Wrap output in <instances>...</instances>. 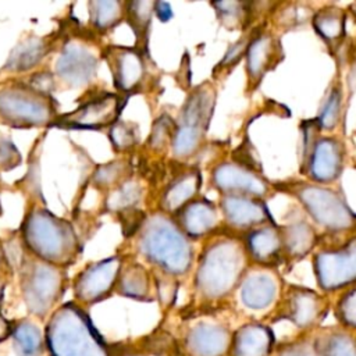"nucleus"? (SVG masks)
Masks as SVG:
<instances>
[{"mask_svg": "<svg viewBox=\"0 0 356 356\" xmlns=\"http://www.w3.org/2000/svg\"><path fill=\"white\" fill-rule=\"evenodd\" d=\"M213 185L224 195H242L256 199L268 196L271 188L256 170L236 163H221L213 170Z\"/></svg>", "mask_w": 356, "mask_h": 356, "instance_id": "ddd939ff", "label": "nucleus"}, {"mask_svg": "<svg viewBox=\"0 0 356 356\" xmlns=\"http://www.w3.org/2000/svg\"><path fill=\"white\" fill-rule=\"evenodd\" d=\"M317 343L320 356H356V338L348 331H331Z\"/></svg>", "mask_w": 356, "mask_h": 356, "instance_id": "7c9ffc66", "label": "nucleus"}, {"mask_svg": "<svg viewBox=\"0 0 356 356\" xmlns=\"http://www.w3.org/2000/svg\"><path fill=\"white\" fill-rule=\"evenodd\" d=\"M150 286L152 282L147 270L140 264L132 263L121 268L115 288L127 298L146 300L150 296Z\"/></svg>", "mask_w": 356, "mask_h": 356, "instance_id": "bb28decb", "label": "nucleus"}, {"mask_svg": "<svg viewBox=\"0 0 356 356\" xmlns=\"http://www.w3.org/2000/svg\"><path fill=\"white\" fill-rule=\"evenodd\" d=\"M121 268L122 261L118 256L88 266L75 280L74 292L76 299L83 303H95L108 296L117 286Z\"/></svg>", "mask_w": 356, "mask_h": 356, "instance_id": "f8f14e48", "label": "nucleus"}, {"mask_svg": "<svg viewBox=\"0 0 356 356\" xmlns=\"http://www.w3.org/2000/svg\"><path fill=\"white\" fill-rule=\"evenodd\" d=\"M282 49L278 36L263 31L252 40L246 53V75L250 89H256L264 75L275 68L282 58Z\"/></svg>", "mask_w": 356, "mask_h": 356, "instance_id": "dca6fc26", "label": "nucleus"}, {"mask_svg": "<svg viewBox=\"0 0 356 356\" xmlns=\"http://www.w3.org/2000/svg\"><path fill=\"white\" fill-rule=\"evenodd\" d=\"M14 349L17 356H40L43 339L40 330L32 321L22 320L13 330Z\"/></svg>", "mask_w": 356, "mask_h": 356, "instance_id": "c85d7f7f", "label": "nucleus"}, {"mask_svg": "<svg viewBox=\"0 0 356 356\" xmlns=\"http://www.w3.org/2000/svg\"><path fill=\"white\" fill-rule=\"evenodd\" d=\"M142 197V188L138 181L127 179L106 200V207L111 211H129Z\"/></svg>", "mask_w": 356, "mask_h": 356, "instance_id": "2f4dec72", "label": "nucleus"}, {"mask_svg": "<svg viewBox=\"0 0 356 356\" xmlns=\"http://www.w3.org/2000/svg\"><path fill=\"white\" fill-rule=\"evenodd\" d=\"M22 241L38 259L63 267L72 263L79 252L78 236L71 222L46 209H32L22 222Z\"/></svg>", "mask_w": 356, "mask_h": 356, "instance_id": "7ed1b4c3", "label": "nucleus"}, {"mask_svg": "<svg viewBox=\"0 0 356 356\" xmlns=\"http://www.w3.org/2000/svg\"><path fill=\"white\" fill-rule=\"evenodd\" d=\"M335 314L343 327L356 330V284L346 288L343 295L338 299Z\"/></svg>", "mask_w": 356, "mask_h": 356, "instance_id": "4c0bfd02", "label": "nucleus"}, {"mask_svg": "<svg viewBox=\"0 0 356 356\" xmlns=\"http://www.w3.org/2000/svg\"><path fill=\"white\" fill-rule=\"evenodd\" d=\"M341 107H342V93L339 86H332L324 100V104L321 107V113L318 118H316V122L320 129L331 131L337 127L341 117Z\"/></svg>", "mask_w": 356, "mask_h": 356, "instance_id": "c9c22d12", "label": "nucleus"}, {"mask_svg": "<svg viewBox=\"0 0 356 356\" xmlns=\"http://www.w3.org/2000/svg\"><path fill=\"white\" fill-rule=\"evenodd\" d=\"M280 285L277 277L267 270H257L241 282V300L250 310H264L278 298Z\"/></svg>", "mask_w": 356, "mask_h": 356, "instance_id": "aec40b11", "label": "nucleus"}, {"mask_svg": "<svg viewBox=\"0 0 356 356\" xmlns=\"http://www.w3.org/2000/svg\"><path fill=\"white\" fill-rule=\"evenodd\" d=\"M314 274L321 289L331 292L356 284V238L343 246L321 250L314 256Z\"/></svg>", "mask_w": 356, "mask_h": 356, "instance_id": "1a4fd4ad", "label": "nucleus"}, {"mask_svg": "<svg viewBox=\"0 0 356 356\" xmlns=\"http://www.w3.org/2000/svg\"><path fill=\"white\" fill-rule=\"evenodd\" d=\"M138 249L146 260L170 275L188 273L193 261L189 238L177 222L161 213L143 221L139 229Z\"/></svg>", "mask_w": 356, "mask_h": 356, "instance_id": "f257e3e1", "label": "nucleus"}, {"mask_svg": "<svg viewBox=\"0 0 356 356\" xmlns=\"http://www.w3.org/2000/svg\"><path fill=\"white\" fill-rule=\"evenodd\" d=\"M246 248L238 239L221 238L210 243L195 275L197 292L210 300L229 295L243 280L246 268Z\"/></svg>", "mask_w": 356, "mask_h": 356, "instance_id": "f03ea898", "label": "nucleus"}, {"mask_svg": "<svg viewBox=\"0 0 356 356\" xmlns=\"http://www.w3.org/2000/svg\"><path fill=\"white\" fill-rule=\"evenodd\" d=\"M220 206L225 221L234 228L252 231L257 227L273 224L270 222L268 209L261 199L242 195H224Z\"/></svg>", "mask_w": 356, "mask_h": 356, "instance_id": "6ab92c4d", "label": "nucleus"}, {"mask_svg": "<svg viewBox=\"0 0 356 356\" xmlns=\"http://www.w3.org/2000/svg\"><path fill=\"white\" fill-rule=\"evenodd\" d=\"M211 6L216 8L221 24H224L229 29L243 26L252 11V4L245 1H217L211 3Z\"/></svg>", "mask_w": 356, "mask_h": 356, "instance_id": "473e14b6", "label": "nucleus"}, {"mask_svg": "<svg viewBox=\"0 0 356 356\" xmlns=\"http://www.w3.org/2000/svg\"><path fill=\"white\" fill-rule=\"evenodd\" d=\"M124 6L114 0H93L89 3V14L92 25L99 31H107L115 26L122 15Z\"/></svg>", "mask_w": 356, "mask_h": 356, "instance_id": "c756f323", "label": "nucleus"}, {"mask_svg": "<svg viewBox=\"0 0 356 356\" xmlns=\"http://www.w3.org/2000/svg\"><path fill=\"white\" fill-rule=\"evenodd\" d=\"M154 11V3L153 1H132L125 4V13L128 17V21L135 31L136 36H143L146 39L149 24L152 19V13Z\"/></svg>", "mask_w": 356, "mask_h": 356, "instance_id": "f704fd0d", "label": "nucleus"}, {"mask_svg": "<svg viewBox=\"0 0 356 356\" xmlns=\"http://www.w3.org/2000/svg\"><path fill=\"white\" fill-rule=\"evenodd\" d=\"M3 259H4V252H3V248L0 245V270H1V264H3Z\"/></svg>", "mask_w": 356, "mask_h": 356, "instance_id": "de8ad7c7", "label": "nucleus"}, {"mask_svg": "<svg viewBox=\"0 0 356 356\" xmlns=\"http://www.w3.org/2000/svg\"><path fill=\"white\" fill-rule=\"evenodd\" d=\"M125 99L115 93H104L83 102L71 113L57 117L53 125L65 129H102L118 121Z\"/></svg>", "mask_w": 356, "mask_h": 356, "instance_id": "9d476101", "label": "nucleus"}, {"mask_svg": "<svg viewBox=\"0 0 356 356\" xmlns=\"http://www.w3.org/2000/svg\"><path fill=\"white\" fill-rule=\"evenodd\" d=\"M106 57L117 89L129 93L140 86L146 75V65L140 50L110 46L106 49Z\"/></svg>", "mask_w": 356, "mask_h": 356, "instance_id": "f3484780", "label": "nucleus"}, {"mask_svg": "<svg viewBox=\"0 0 356 356\" xmlns=\"http://www.w3.org/2000/svg\"><path fill=\"white\" fill-rule=\"evenodd\" d=\"M307 11L309 10L302 4L300 6L299 4H286L285 8H282L281 13L278 14L277 21L280 22V25L292 28V26L303 24L310 17V14Z\"/></svg>", "mask_w": 356, "mask_h": 356, "instance_id": "a19ab883", "label": "nucleus"}, {"mask_svg": "<svg viewBox=\"0 0 356 356\" xmlns=\"http://www.w3.org/2000/svg\"><path fill=\"white\" fill-rule=\"evenodd\" d=\"M51 356H110L107 345L76 305L58 307L46 328Z\"/></svg>", "mask_w": 356, "mask_h": 356, "instance_id": "20e7f679", "label": "nucleus"}, {"mask_svg": "<svg viewBox=\"0 0 356 356\" xmlns=\"http://www.w3.org/2000/svg\"><path fill=\"white\" fill-rule=\"evenodd\" d=\"M146 346L149 352L154 353L156 356H174L177 353V348L172 338L165 332L152 335Z\"/></svg>", "mask_w": 356, "mask_h": 356, "instance_id": "79ce46f5", "label": "nucleus"}, {"mask_svg": "<svg viewBox=\"0 0 356 356\" xmlns=\"http://www.w3.org/2000/svg\"><path fill=\"white\" fill-rule=\"evenodd\" d=\"M282 239V254L298 260L305 257L316 245L317 235L307 221H292L280 228Z\"/></svg>", "mask_w": 356, "mask_h": 356, "instance_id": "b1692460", "label": "nucleus"}, {"mask_svg": "<svg viewBox=\"0 0 356 356\" xmlns=\"http://www.w3.org/2000/svg\"><path fill=\"white\" fill-rule=\"evenodd\" d=\"M157 289H159V295L163 303H171L175 292H177V285L170 281V280H159L157 281Z\"/></svg>", "mask_w": 356, "mask_h": 356, "instance_id": "c03bdc74", "label": "nucleus"}, {"mask_svg": "<svg viewBox=\"0 0 356 356\" xmlns=\"http://www.w3.org/2000/svg\"><path fill=\"white\" fill-rule=\"evenodd\" d=\"M274 356H320L317 339H295L282 343Z\"/></svg>", "mask_w": 356, "mask_h": 356, "instance_id": "ea45409f", "label": "nucleus"}, {"mask_svg": "<svg viewBox=\"0 0 356 356\" xmlns=\"http://www.w3.org/2000/svg\"><path fill=\"white\" fill-rule=\"evenodd\" d=\"M245 248L253 260L268 266L282 254V239L280 228L274 224H266L248 232Z\"/></svg>", "mask_w": 356, "mask_h": 356, "instance_id": "4be33fe9", "label": "nucleus"}, {"mask_svg": "<svg viewBox=\"0 0 356 356\" xmlns=\"http://www.w3.org/2000/svg\"><path fill=\"white\" fill-rule=\"evenodd\" d=\"M275 343L271 328L261 323H248L232 334L231 356H270Z\"/></svg>", "mask_w": 356, "mask_h": 356, "instance_id": "412c9836", "label": "nucleus"}, {"mask_svg": "<svg viewBox=\"0 0 356 356\" xmlns=\"http://www.w3.org/2000/svg\"><path fill=\"white\" fill-rule=\"evenodd\" d=\"M129 170V164L125 160H115L100 165L93 174V182L97 186H111L121 181Z\"/></svg>", "mask_w": 356, "mask_h": 356, "instance_id": "58836bf2", "label": "nucleus"}, {"mask_svg": "<svg viewBox=\"0 0 356 356\" xmlns=\"http://www.w3.org/2000/svg\"><path fill=\"white\" fill-rule=\"evenodd\" d=\"M277 188L296 197L312 220L325 232L350 235L356 231V214L332 189L307 182H286Z\"/></svg>", "mask_w": 356, "mask_h": 356, "instance_id": "39448f33", "label": "nucleus"}, {"mask_svg": "<svg viewBox=\"0 0 356 356\" xmlns=\"http://www.w3.org/2000/svg\"><path fill=\"white\" fill-rule=\"evenodd\" d=\"M125 356H142V355H138V353H129V355H125Z\"/></svg>", "mask_w": 356, "mask_h": 356, "instance_id": "09e8293b", "label": "nucleus"}, {"mask_svg": "<svg viewBox=\"0 0 356 356\" xmlns=\"http://www.w3.org/2000/svg\"><path fill=\"white\" fill-rule=\"evenodd\" d=\"M312 24L328 46L337 44L345 35V13L338 7L330 6L318 10L312 17Z\"/></svg>", "mask_w": 356, "mask_h": 356, "instance_id": "cd10ccee", "label": "nucleus"}, {"mask_svg": "<svg viewBox=\"0 0 356 356\" xmlns=\"http://www.w3.org/2000/svg\"><path fill=\"white\" fill-rule=\"evenodd\" d=\"M57 104L29 85L13 82L0 89V121L14 128H33L54 124Z\"/></svg>", "mask_w": 356, "mask_h": 356, "instance_id": "423d86ee", "label": "nucleus"}, {"mask_svg": "<svg viewBox=\"0 0 356 356\" xmlns=\"http://www.w3.org/2000/svg\"><path fill=\"white\" fill-rule=\"evenodd\" d=\"M50 50L47 38L31 36L17 44L11 51L4 70L10 72H25L35 68L46 57Z\"/></svg>", "mask_w": 356, "mask_h": 356, "instance_id": "393cba45", "label": "nucleus"}, {"mask_svg": "<svg viewBox=\"0 0 356 356\" xmlns=\"http://www.w3.org/2000/svg\"><path fill=\"white\" fill-rule=\"evenodd\" d=\"M97 57L83 43L71 40L65 43L56 61L57 76L72 88L89 83L96 75Z\"/></svg>", "mask_w": 356, "mask_h": 356, "instance_id": "4468645a", "label": "nucleus"}, {"mask_svg": "<svg viewBox=\"0 0 356 356\" xmlns=\"http://www.w3.org/2000/svg\"><path fill=\"white\" fill-rule=\"evenodd\" d=\"M13 325L11 323L0 313V342L7 339L10 335H13Z\"/></svg>", "mask_w": 356, "mask_h": 356, "instance_id": "49530a36", "label": "nucleus"}, {"mask_svg": "<svg viewBox=\"0 0 356 356\" xmlns=\"http://www.w3.org/2000/svg\"><path fill=\"white\" fill-rule=\"evenodd\" d=\"M305 164L307 174L316 184H330L335 181L343 168V146L332 136L312 138L305 146Z\"/></svg>", "mask_w": 356, "mask_h": 356, "instance_id": "9b49d317", "label": "nucleus"}, {"mask_svg": "<svg viewBox=\"0 0 356 356\" xmlns=\"http://www.w3.org/2000/svg\"><path fill=\"white\" fill-rule=\"evenodd\" d=\"M21 163L19 152L14 145L6 139L0 140V167L3 170H11Z\"/></svg>", "mask_w": 356, "mask_h": 356, "instance_id": "37998d69", "label": "nucleus"}, {"mask_svg": "<svg viewBox=\"0 0 356 356\" xmlns=\"http://www.w3.org/2000/svg\"><path fill=\"white\" fill-rule=\"evenodd\" d=\"M21 291L26 307L35 316H46L63 295L65 273L38 257L22 259Z\"/></svg>", "mask_w": 356, "mask_h": 356, "instance_id": "6e6552de", "label": "nucleus"}, {"mask_svg": "<svg viewBox=\"0 0 356 356\" xmlns=\"http://www.w3.org/2000/svg\"><path fill=\"white\" fill-rule=\"evenodd\" d=\"M154 11L157 14V17L161 19V21H167L172 17V11H171V7L168 3H164V1H157L154 3Z\"/></svg>", "mask_w": 356, "mask_h": 356, "instance_id": "a18cd8bd", "label": "nucleus"}, {"mask_svg": "<svg viewBox=\"0 0 356 356\" xmlns=\"http://www.w3.org/2000/svg\"><path fill=\"white\" fill-rule=\"evenodd\" d=\"M216 104V90L211 83L199 85L185 100L174 127L171 149L175 157L186 159L199 150Z\"/></svg>", "mask_w": 356, "mask_h": 356, "instance_id": "0eeeda50", "label": "nucleus"}, {"mask_svg": "<svg viewBox=\"0 0 356 356\" xmlns=\"http://www.w3.org/2000/svg\"><path fill=\"white\" fill-rule=\"evenodd\" d=\"M108 136L115 150L127 152L138 143V128L135 124L117 121L110 127Z\"/></svg>", "mask_w": 356, "mask_h": 356, "instance_id": "e433bc0d", "label": "nucleus"}, {"mask_svg": "<svg viewBox=\"0 0 356 356\" xmlns=\"http://www.w3.org/2000/svg\"><path fill=\"white\" fill-rule=\"evenodd\" d=\"M200 174L196 170L188 171L177 177L165 188L163 193V209L165 211H181L188 203H191L200 186Z\"/></svg>", "mask_w": 356, "mask_h": 356, "instance_id": "a878e982", "label": "nucleus"}, {"mask_svg": "<svg viewBox=\"0 0 356 356\" xmlns=\"http://www.w3.org/2000/svg\"><path fill=\"white\" fill-rule=\"evenodd\" d=\"M263 26L257 25L250 28L249 31H246L234 44H231V47L227 50L225 56L222 57V60L220 61V64L216 67L214 74L216 72H228L229 70H232L243 57H246L248 49L252 43V40L254 39V36L259 33V31Z\"/></svg>", "mask_w": 356, "mask_h": 356, "instance_id": "72a5a7b5", "label": "nucleus"}, {"mask_svg": "<svg viewBox=\"0 0 356 356\" xmlns=\"http://www.w3.org/2000/svg\"><path fill=\"white\" fill-rule=\"evenodd\" d=\"M217 224V209L207 199L192 200L179 214V227L188 238H200L213 231Z\"/></svg>", "mask_w": 356, "mask_h": 356, "instance_id": "5701e85b", "label": "nucleus"}, {"mask_svg": "<svg viewBox=\"0 0 356 356\" xmlns=\"http://www.w3.org/2000/svg\"><path fill=\"white\" fill-rule=\"evenodd\" d=\"M232 334L216 321H200L186 334L185 346L191 356H227L231 349Z\"/></svg>", "mask_w": 356, "mask_h": 356, "instance_id": "a211bd4d", "label": "nucleus"}, {"mask_svg": "<svg viewBox=\"0 0 356 356\" xmlns=\"http://www.w3.org/2000/svg\"><path fill=\"white\" fill-rule=\"evenodd\" d=\"M325 312L324 299L312 289L293 286L288 289L278 318L291 321L299 330L316 325Z\"/></svg>", "mask_w": 356, "mask_h": 356, "instance_id": "2eb2a0df", "label": "nucleus"}]
</instances>
